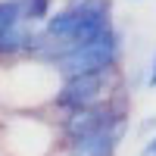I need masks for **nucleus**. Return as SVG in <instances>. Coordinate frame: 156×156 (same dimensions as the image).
<instances>
[{"label": "nucleus", "instance_id": "423d86ee", "mask_svg": "<svg viewBox=\"0 0 156 156\" xmlns=\"http://www.w3.org/2000/svg\"><path fill=\"white\" fill-rule=\"evenodd\" d=\"M50 3L53 0H22V19L25 22H44L50 16Z\"/></svg>", "mask_w": 156, "mask_h": 156}, {"label": "nucleus", "instance_id": "f03ea898", "mask_svg": "<svg viewBox=\"0 0 156 156\" xmlns=\"http://www.w3.org/2000/svg\"><path fill=\"white\" fill-rule=\"evenodd\" d=\"M100 87H103V75L97 72H87V75H69L62 90L56 94L59 106H69V109H81L90 106L97 97H100Z\"/></svg>", "mask_w": 156, "mask_h": 156}, {"label": "nucleus", "instance_id": "7ed1b4c3", "mask_svg": "<svg viewBox=\"0 0 156 156\" xmlns=\"http://www.w3.org/2000/svg\"><path fill=\"white\" fill-rule=\"evenodd\" d=\"M119 134H122V122H109V125L97 128V131L72 137V153L75 156H109Z\"/></svg>", "mask_w": 156, "mask_h": 156}, {"label": "nucleus", "instance_id": "39448f33", "mask_svg": "<svg viewBox=\"0 0 156 156\" xmlns=\"http://www.w3.org/2000/svg\"><path fill=\"white\" fill-rule=\"evenodd\" d=\"M25 22L22 19V0H0V31Z\"/></svg>", "mask_w": 156, "mask_h": 156}, {"label": "nucleus", "instance_id": "6e6552de", "mask_svg": "<svg viewBox=\"0 0 156 156\" xmlns=\"http://www.w3.org/2000/svg\"><path fill=\"white\" fill-rule=\"evenodd\" d=\"M140 156H156V137H153V140H150V144L144 147V153H140Z\"/></svg>", "mask_w": 156, "mask_h": 156}, {"label": "nucleus", "instance_id": "f257e3e1", "mask_svg": "<svg viewBox=\"0 0 156 156\" xmlns=\"http://www.w3.org/2000/svg\"><path fill=\"white\" fill-rule=\"evenodd\" d=\"M115 56H119V37H115L112 28H106L103 34H97L90 41L78 44L75 50H69V53L56 56V69L66 78L69 75H87V72L103 75L115 62Z\"/></svg>", "mask_w": 156, "mask_h": 156}, {"label": "nucleus", "instance_id": "20e7f679", "mask_svg": "<svg viewBox=\"0 0 156 156\" xmlns=\"http://www.w3.org/2000/svg\"><path fill=\"white\" fill-rule=\"evenodd\" d=\"M109 122H119V115H112L106 106H81V109H75V115L66 122V131H69V137H78V134L97 131V128L109 125Z\"/></svg>", "mask_w": 156, "mask_h": 156}, {"label": "nucleus", "instance_id": "0eeeda50", "mask_svg": "<svg viewBox=\"0 0 156 156\" xmlns=\"http://www.w3.org/2000/svg\"><path fill=\"white\" fill-rule=\"evenodd\" d=\"M147 84H150V87H156V56H153V62H150V75H147Z\"/></svg>", "mask_w": 156, "mask_h": 156}]
</instances>
